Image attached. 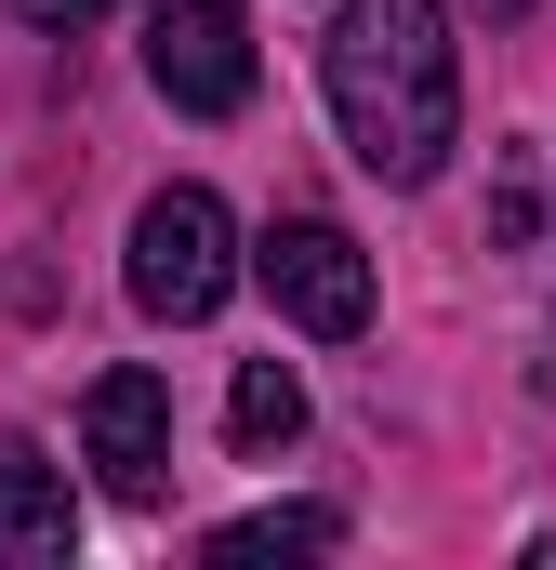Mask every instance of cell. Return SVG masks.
<instances>
[{
	"instance_id": "6da1fadb",
	"label": "cell",
	"mask_w": 556,
	"mask_h": 570,
	"mask_svg": "<svg viewBox=\"0 0 556 570\" xmlns=\"http://www.w3.org/2000/svg\"><path fill=\"white\" fill-rule=\"evenodd\" d=\"M331 120L358 146L371 186H424L464 134V53H450V0H345L318 40Z\"/></svg>"
},
{
	"instance_id": "7a4b0ae2",
	"label": "cell",
	"mask_w": 556,
	"mask_h": 570,
	"mask_svg": "<svg viewBox=\"0 0 556 570\" xmlns=\"http://www.w3.org/2000/svg\"><path fill=\"white\" fill-rule=\"evenodd\" d=\"M239 292V226L212 186H159L133 213V305L146 318H212Z\"/></svg>"
},
{
	"instance_id": "3957f363",
	"label": "cell",
	"mask_w": 556,
	"mask_h": 570,
	"mask_svg": "<svg viewBox=\"0 0 556 570\" xmlns=\"http://www.w3.org/2000/svg\"><path fill=\"white\" fill-rule=\"evenodd\" d=\"M146 80L186 120H239L252 107V27H239V0H146Z\"/></svg>"
},
{
	"instance_id": "277c9868",
	"label": "cell",
	"mask_w": 556,
	"mask_h": 570,
	"mask_svg": "<svg viewBox=\"0 0 556 570\" xmlns=\"http://www.w3.org/2000/svg\"><path fill=\"white\" fill-rule=\"evenodd\" d=\"M252 266H266V292H278V318H291V332H318V345L371 332V253H358L331 213H278Z\"/></svg>"
},
{
	"instance_id": "5b68a950",
	"label": "cell",
	"mask_w": 556,
	"mask_h": 570,
	"mask_svg": "<svg viewBox=\"0 0 556 570\" xmlns=\"http://www.w3.org/2000/svg\"><path fill=\"white\" fill-rule=\"evenodd\" d=\"M80 464L120 504H159L172 491V385L159 372H93L80 385Z\"/></svg>"
},
{
	"instance_id": "8992f818",
	"label": "cell",
	"mask_w": 556,
	"mask_h": 570,
	"mask_svg": "<svg viewBox=\"0 0 556 570\" xmlns=\"http://www.w3.org/2000/svg\"><path fill=\"white\" fill-rule=\"evenodd\" d=\"M0 544H13V558H67V544H80V504H67V478H53L27 438H0Z\"/></svg>"
},
{
	"instance_id": "52a82bcc",
	"label": "cell",
	"mask_w": 556,
	"mask_h": 570,
	"mask_svg": "<svg viewBox=\"0 0 556 570\" xmlns=\"http://www.w3.org/2000/svg\"><path fill=\"white\" fill-rule=\"evenodd\" d=\"M226 438H239L252 464L305 438V385H291V358H239V385H226Z\"/></svg>"
},
{
	"instance_id": "ba28073f",
	"label": "cell",
	"mask_w": 556,
	"mask_h": 570,
	"mask_svg": "<svg viewBox=\"0 0 556 570\" xmlns=\"http://www.w3.org/2000/svg\"><path fill=\"white\" fill-rule=\"evenodd\" d=\"M278 544L318 558V544H345V518H331V504H266V518H226V531H212V558H278Z\"/></svg>"
},
{
	"instance_id": "9c48e42d",
	"label": "cell",
	"mask_w": 556,
	"mask_h": 570,
	"mask_svg": "<svg viewBox=\"0 0 556 570\" xmlns=\"http://www.w3.org/2000/svg\"><path fill=\"white\" fill-rule=\"evenodd\" d=\"M490 226H504V239H530V226H544V199H530V173H504V186H490Z\"/></svg>"
},
{
	"instance_id": "30bf717a",
	"label": "cell",
	"mask_w": 556,
	"mask_h": 570,
	"mask_svg": "<svg viewBox=\"0 0 556 570\" xmlns=\"http://www.w3.org/2000/svg\"><path fill=\"white\" fill-rule=\"evenodd\" d=\"M13 13H27V27H93L107 0H13Z\"/></svg>"
},
{
	"instance_id": "8fae6325",
	"label": "cell",
	"mask_w": 556,
	"mask_h": 570,
	"mask_svg": "<svg viewBox=\"0 0 556 570\" xmlns=\"http://www.w3.org/2000/svg\"><path fill=\"white\" fill-rule=\"evenodd\" d=\"M477 13H490V27H517V13H530V0H477Z\"/></svg>"
}]
</instances>
